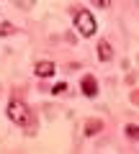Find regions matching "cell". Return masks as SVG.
<instances>
[{
	"label": "cell",
	"mask_w": 139,
	"mask_h": 154,
	"mask_svg": "<svg viewBox=\"0 0 139 154\" xmlns=\"http://www.w3.org/2000/svg\"><path fill=\"white\" fill-rule=\"evenodd\" d=\"M33 75H36V77H52V75H54V64H52V62H36Z\"/></svg>",
	"instance_id": "cell-4"
},
{
	"label": "cell",
	"mask_w": 139,
	"mask_h": 154,
	"mask_svg": "<svg viewBox=\"0 0 139 154\" xmlns=\"http://www.w3.org/2000/svg\"><path fill=\"white\" fill-rule=\"evenodd\" d=\"M5 113H8V118H11L16 126L28 128V126L33 123V116H31V110H28V105H26V103H21V100H11Z\"/></svg>",
	"instance_id": "cell-1"
},
{
	"label": "cell",
	"mask_w": 139,
	"mask_h": 154,
	"mask_svg": "<svg viewBox=\"0 0 139 154\" xmlns=\"http://www.w3.org/2000/svg\"><path fill=\"white\" fill-rule=\"evenodd\" d=\"M98 57H100L103 62H111L113 49H111V44H108V41H100V44H98Z\"/></svg>",
	"instance_id": "cell-5"
},
{
	"label": "cell",
	"mask_w": 139,
	"mask_h": 154,
	"mask_svg": "<svg viewBox=\"0 0 139 154\" xmlns=\"http://www.w3.org/2000/svg\"><path fill=\"white\" fill-rule=\"evenodd\" d=\"M62 93H67V85L65 82H57L54 85V95H62Z\"/></svg>",
	"instance_id": "cell-9"
},
{
	"label": "cell",
	"mask_w": 139,
	"mask_h": 154,
	"mask_svg": "<svg viewBox=\"0 0 139 154\" xmlns=\"http://www.w3.org/2000/svg\"><path fill=\"white\" fill-rule=\"evenodd\" d=\"M75 26H77L80 36H93V33L98 31V23L90 16V11H80L77 16H75Z\"/></svg>",
	"instance_id": "cell-2"
},
{
	"label": "cell",
	"mask_w": 139,
	"mask_h": 154,
	"mask_svg": "<svg viewBox=\"0 0 139 154\" xmlns=\"http://www.w3.org/2000/svg\"><path fill=\"white\" fill-rule=\"evenodd\" d=\"M126 134L131 139H139V126H126Z\"/></svg>",
	"instance_id": "cell-7"
},
{
	"label": "cell",
	"mask_w": 139,
	"mask_h": 154,
	"mask_svg": "<svg viewBox=\"0 0 139 154\" xmlns=\"http://www.w3.org/2000/svg\"><path fill=\"white\" fill-rule=\"evenodd\" d=\"M100 131V121H88V123H85V134H88V136H90V134H98Z\"/></svg>",
	"instance_id": "cell-6"
},
{
	"label": "cell",
	"mask_w": 139,
	"mask_h": 154,
	"mask_svg": "<svg viewBox=\"0 0 139 154\" xmlns=\"http://www.w3.org/2000/svg\"><path fill=\"white\" fill-rule=\"evenodd\" d=\"M90 3H93L95 8H108L111 5V0H90Z\"/></svg>",
	"instance_id": "cell-8"
},
{
	"label": "cell",
	"mask_w": 139,
	"mask_h": 154,
	"mask_svg": "<svg viewBox=\"0 0 139 154\" xmlns=\"http://www.w3.org/2000/svg\"><path fill=\"white\" fill-rule=\"evenodd\" d=\"M80 88H83V95L95 98V95H98V80H95L93 75H85V77H83V82H80Z\"/></svg>",
	"instance_id": "cell-3"
}]
</instances>
